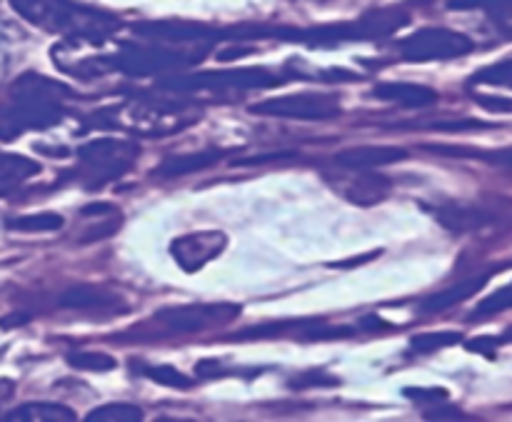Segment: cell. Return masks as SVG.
<instances>
[{
	"label": "cell",
	"mask_w": 512,
	"mask_h": 422,
	"mask_svg": "<svg viewBox=\"0 0 512 422\" xmlns=\"http://www.w3.org/2000/svg\"><path fill=\"white\" fill-rule=\"evenodd\" d=\"M68 95L70 90L63 83L38 73L20 75L13 83V105L0 113V140L10 143L25 130H45L60 123L65 115L60 100Z\"/></svg>",
	"instance_id": "obj_1"
},
{
	"label": "cell",
	"mask_w": 512,
	"mask_h": 422,
	"mask_svg": "<svg viewBox=\"0 0 512 422\" xmlns=\"http://www.w3.org/2000/svg\"><path fill=\"white\" fill-rule=\"evenodd\" d=\"M10 3L25 20L45 30H73V33L98 38L108 33L113 25L108 15L83 10L68 0H10Z\"/></svg>",
	"instance_id": "obj_2"
},
{
	"label": "cell",
	"mask_w": 512,
	"mask_h": 422,
	"mask_svg": "<svg viewBox=\"0 0 512 422\" xmlns=\"http://www.w3.org/2000/svg\"><path fill=\"white\" fill-rule=\"evenodd\" d=\"M75 155L80 160L78 178L83 180L88 190H98L100 185L110 183V180L123 178L138 160L140 148L138 143H130V140L100 138L93 143H85Z\"/></svg>",
	"instance_id": "obj_3"
},
{
	"label": "cell",
	"mask_w": 512,
	"mask_h": 422,
	"mask_svg": "<svg viewBox=\"0 0 512 422\" xmlns=\"http://www.w3.org/2000/svg\"><path fill=\"white\" fill-rule=\"evenodd\" d=\"M240 315V305L215 303V305H180V308H163L150 318L158 325L160 335H195L215 328V325L233 323Z\"/></svg>",
	"instance_id": "obj_4"
},
{
	"label": "cell",
	"mask_w": 512,
	"mask_h": 422,
	"mask_svg": "<svg viewBox=\"0 0 512 422\" xmlns=\"http://www.w3.org/2000/svg\"><path fill=\"white\" fill-rule=\"evenodd\" d=\"M253 115L265 118H290V120H330L340 115V103L328 93H295L280 98L260 100L250 105Z\"/></svg>",
	"instance_id": "obj_5"
},
{
	"label": "cell",
	"mask_w": 512,
	"mask_h": 422,
	"mask_svg": "<svg viewBox=\"0 0 512 422\" xmlns=\"http://www.w3.org/2000/svg\"><path fill=\"white\" fill-rule=\"evenodd\" d=\"M473 40L463 33L445 28H425L413 33L400 50L413 63H425V60H453L473 53Z\"/></svg>",
	"instance_id": "obj_6"
},
{
	"label": "cell",
	"mask_w": 512,
	"mask_h": 422,
	"mask_svg": "<svg viewBox=\"0 0 512 422\" xmlns=\"http://www.w3.org/2000/svg\"><path fill=\"white\" fill-rule=\"evenodd\" d=\"M280 83L273 73L263 68L255 70H220V73H198L183 75V78L163 80L160 88L165 90H250L268 88Z\"/></svg>",
	"instance_id": "obj_7"
},
{
	"label": "cell",
	"mask_w": 512,
	"mask_h": 422,
	"mask_svg": "<svg viewBox=\"0 0 512 422\" xmlns=\"http://www.w3.org/2000/svg\"><path fill=\"white\" fill-rule=\"evenodd\" d=\"M435 218L450 233H473L490 225H512V200L500 198L493 205H445Z\"/></svg>",
	"instance_id": "obj_8"
},
{
	"label": "cell",
	"mask_w": 512,
	"mask_h": 422,
	"mask_svg": "<svg viewBox=\"0 0 512 422\" xmlns=\"http://www.w3.org/2000/svg\"><path fill=\"white\" fill-rule=\"evenodd\" d=\"M203 55V50L200 53H168L163 48H128L118 58L108 60V70H123L128 75H153L163 73V70L193 65L203 60Z\"/></svg>",
	"instance_id": "obj_9"
},
{
	"label": "cell",
	"mask_w": 512,
	"mask_h": 422,
	"mask_svg": "<svg viewBox=\"0 0 512 422\" xmlns=\"http://www.w3.org/2000/svg\"><path fill=\"white\" fill-rule=\"evenodd\" d=\"M225 248H228V235L220 230H198L175 238L170 243V255L183 273H198L210 260L220 258Z\"/></svg>",
	"instance_id": "obj_10"
},
{
	"label": "cell",
	"mask_w": 512,
	"mask_h": 422,
	"mask_svg": "<svg viewBox=\"0 0 512 422\" xmlns=\"http://www.w3.org/2000/svg\"><path fill=\"white\" fill-rule=\"evenodd\" d=\"M58 303L68 310H105L108 315L113 313H130L128 305L110 290L98 288V285H73L58 298Z\"/></svg>",
	"instance_id": "obj_11"
},
{
	"label": "cell",
	"mask_w": 512,
	"mask_h": 422,
	"mask_svg": "<svg viewBox=\"0 0 512 422\" xmlns=\"http://www.w3.org/2000/svg\"><path fill=\"white\" fill-rule=\"evenodd\" d=\"M408 158V150L393 148V145H358V148H345L335 155V163L345 170H370L383 168V165L400 163Z\"/></svg>",
	"instance_id": "obj_12"
},
{
	"label": "cell",
	"mask_w": 512,
	"mask_h": 422,
	"mask_svg": "<svg viewBox=\"0 0 512 422\" xmlns=\"http://www.w3.org/2000/svg\"><path fill=\"white\" fill-rule=\"evenodd\" d=\"M373 95L378 100L405 105V108H428V105L438 103V93L433 88L415 83H380L375 85Z\"/></svg>",
	"instance_id": "obj_13"
},
{
	"label": "cell",
	"mask_w": 512,
	"mask_h": 422,
	"mask_svg": "<svg viewBox=\"0 0 512 422\" xmlns=\"http://www.w3.org/2000/svg\"><path fill=\"white\" fill-rule=\"evenodd\" d=\"M390 190H393V180H390L388 175L363 170V175L348 185L345 198H348L350 203L358 205V208H370V205L383 203L390 195Z\"/></svg>",
	"instance_id": "obj_14"
},
{
	"label": "cell",
	"mask_w": 512,
	"mask_h": 422,
	"mask_svg": "<svg viewBox=\"0 0 512 422\" xmlns=\"http://www.w3.org/2000/svg\"><path fill=\"white\" fill-rule=\"evenodd\" d=\"M220 160H223V153L215 148H208V150H198V153H185V155L165 158L155 173H158L160 178H183V175L200 173V170L205 168H213V165L220 163Z\"/></svg>",
	"instance_id": "obj_15"
},
{
	"label": "cell",
	"mask_w": 512,
	"mask_h": 422,
	"mask_svg": "<svg viewBox=\"0 0 512 422\" xmlns=\"http://www.w3.org/2000/svg\"><path fill=\"white\" fill-rule=\"evenodd\" d=\"M490 275L493 273L478 275V278H470V280H465V283H458V285H453V288H445V290H440V293L430 295V298L423 303V313H428V315L443 313V310L465 303V300H470L475 293H478V290H483L485 285H488Z\"/></svg>",
	"instance_id": "obj_16"
},
{
	"label": "cell",
	"mask_w": 512,
	"mask_h": 422,
	"mask_svg": "<svg viewBox=\"0 0 512 422\" xmlns=\"http://www.w3.org/2000/svg\"><path fill=\"white\" fill-rule=\"evenodd\" d=\"M40 173V165L25 155L0 153V198Z\"/></svg>",
	"instance_id": "obj_17"
},
{
	"label": "cell",
	"mask_w": 512,
	"mask_h": 422,
	"mask_svg": "<svg viewBox=\"0 0 512 422\" xmlns=\"http://www.w3.org/2000/svg\"><path fill=\"white\" fill-rule=\"evenodd\" d=\"M8 420L28 422H73L75 413L60 403H25L8 413Z\"/></svg>",
	"instance_id": "obj_18"
},
{
	"label": "cell",
	"mask_w": 512,
	"mask_h": 422,
	"mask_svg": "<svg viewBox=\"0 0 512 422\" xmlns=\"http://www.w3.org/2000/svg\"><path fill=\"white\" fill-rule=\"evenodd\" d=\"M63 225L65 218L58 213H30L8 220V228L18 230V233H53V230H60Z\"/></svg>",
	"instance_id": "obj_19"
},
{
	"label": "cell",
	"mask_w": 512,
	"mask_h": 422,
	"mask_svg": "<svg viewBox=\"0 0 512 422\" xmlns=\"http://www.w3.org/2000/svg\"><path fill=\"white\" fill-rule=\"evenodd\" d=\"M310 320H280V323H265V325H253V328H245L240 333H235V340H263V338H280L285 333H303V328Z\"/></svg>",
	"instance_id": "obj_20"
},
{
	"label": "cell",
	"mask_w": 512,
	"mask_h": 422,
	"mask_svg": "<svg viewBox=\"0 0 512 422\" xmlns=\"http://www.w3.org/2000/svg\"><path fill=\"white\" fill-rule=\"evenodd\" d=\"M68 365L85 373H110L118 368V360L108 353H95V350H80V353L68 355Z\"/></svg>",
	"instance_id": "obj_21"
},
{
	"label": "cell",
	"mask_w": 512,
	"mask_h": 422,
	"mask_svg": "<svg viewBox=\"0 0 512 422\" xmlns=\"http://www.w3.org/2000/svg\"><path fill=\"white\" fill-rule=\"evenodd\" d=\"M463 343V335L455 330H438V333H420L410 340V348L415 353H435V350L453 348V345Z\"/></svg>",
	"instance_id": "obj_22"
},
{
	"label": "cell",
	"mask_w": 512,
	"mask_h": 422,
	"mask_svg": "<svg viewBox=\"0 0 512 422\" xmlns=\"http://www.w3.org/2000/svg\"><path fill=\"white\" fill-rule=\"evenodd\" d=\"M88 420L90 422H138L143 420V410H140L138 405L113 403L88 413Z\"/></svg>",
	"instance_id": "obj_23"
},
{
	"label": "cell",
	"mask_w": 512,
	"mask_h": 422,
	"mask_svg": "<svg viewBox=\"0 0 512 422\" xmlns=\"http://www.w3.org/2000/svg\"><path fill=\"white\" fill-rule=\"evenodd\" d=\"M143 375L145 378L153 380V383L165 385V388H173V390L193 388V380H190L185 373H180L178 368H173V365H155V368H143Z\"/></svg>",
	"instance_id": "obj_24"
},
{
	"label": "cell",
	"mask_w": 512,
	"mask_h": 422,
	"mask_svg": "<svg viewBox=\"0 0 512 422\" xmlns=\"http://www.w3.org/2000/svg\"><path fill=\"white\" fill-rule=\"evenodd\" d=\"M508 308H512V285H508V288H503V290H498V293H493L490 298H485L483 303L478 305V310L470 315V320L490 318V315H498V313H503V310H508Z\"/></svg>",
	"instance_id": "obj_25"
},
{
	"label": "cell",
	"mask_w": 512,
	"mask_h": 422,
	"mask_svg": "<svg viewBox=\"0 0 512 422\" xmlns=\"http://www.w3.org/2000/svg\"><path fill=\"white\" fill-rule=\"evenodd\" d=\"M450 10H475L485 8L495 15H505L512 18V0H450Z\"/></svg>",
	"instance_id": "obj_26"
},
{
	"label": "cell",
	"mask_w": 512,
	"mask_h": 422,
	"mask_svg": "<svg viewBox=\"0 0 512 422\" xmlns=\"http://www.w3.org/2000/svg\"><path fill=\"white\" fill-rule=\"evenodd\" d=\"M338 385L335 375L323 373V370H308V373H300L290 380V388L293 390H310V388H333Z\"/></svg>",
	"instance_id": "obj_27"
},
{
	"label": "cell",
	"mask_w": 512,
	"mask_h": 422,
	"mask_svg": "<svg viewBox=\"0 0 512 422\" xmlns=\"http://www.w3.org/2000/svg\"><path fill=\"white\" fill-rule=\"evenodd\" d=\"M405 398L415 400V403H438V400H448V390L445 388H405Z\"/></svg>",
	"instance_id": "obj_28"
},
{
	"label": "cell",
	"mask_w": 512,
	"mask_h": 422,
	"mask_svg": "<svg viewBox=\"0 0 512 422\" xmlns=\"http://www.w3.org/2000/svg\"><path fill=\"white\" fill-rule=\"evenodd\" d=\"M503 343H505L503 335H500V338H493V335H483V338L468 340V343H465V348H468L470 353H480V355H488V358H493L495 350H498Z\"/></svg>",
	"instance_id": "obj_29"
},
{
	"label": "cell",
	"mask_w": 512,
	"mask_h": 422,
	"mask_svg": "<svg viewBox=\"0 0 512 422\" xmlns=\"http://www.w3.org/2000/svg\"><path fill=\"white\" fill-rule=\"evenodd\" d=\"M475 100L485 110H493V113H512V98H503V95H475Z\"/></svg>",
	"instance_id": "obj_30"
},
{
	"label": "cell",
	"mask_w": 512,
	"mask_h": 422,
	"mask_svg": "<svg viewBox=\"0 0 512 422\" xmlns=\"http://www.w3.org/2000/svg\"><path fill=\"white\" fill-rule=\"evenodd\" d=\"M195 375H198V378H223V375L228 373L220 370V363H215V360H200V363L195 365Z\"/></svg>",
	"instance_id": "obj_31"
},
{
	"label": "cell",
	"mask_w": 512,
	"mask_h": 422,
	"mask_svg": "<svg viewBox=\"0 0 512 422\" xmlns=\"http://www.w3.org/2000/svg\"><path fill=\"white\" fill-rule=\"evenodd\" d=\"M425 418H428V420H463L465 413H463V410L453 408V405H448V408L430 410V413H425Z\"/></svg>",
	"instance_id": "obj_32"
},
{
	"label": "cell",
	"mask_w": 512,
	"mask_h": 422,
	"mask_svg": "<svg viewBox=\"0 0 512 422\" xmlns=\"http://www.w3.org/2000/svg\"><path fill=\"white\" fill-rule=\"evenodd\" d=\"M360 328L368 330V333H375V330H385V333H390V330H393L395 325L385 323V320L378 318V315H365V318L360 320Z\"/></svg>",
	"instance_id": "obj_33"
},
{
	"label": "cell",
	"mask_w": 512,
	"mask_h": 422,
	"mask_svg": "<svg viewBox=\"0 0 512 422\" xmlns=\"http://www.w3.org/2000/svg\"><path fill=\"white\" fill-rule=\"evenodd\" d=\"M295 158V153H270V155H260V158H248V160H238V165H260V163H278V160H290Z\"/></svg>",
	"instance_id": "obj_34"
},
{
	"label": "cell",
	"mask_w": 512,
	"mask_h": 422,
	"mask_svg": "<svg viewBox=\"0 0 512 422\" xmlns=\"http://www.w3.org/2000/svg\"><path fill=\"white\" fill-rule=\"evenodd\" d=\"M380 253H368V255H360V258H350V260H340V263H333V268H355V265H363L368 260H375Z\"/></svg>",
	"instance_id": "obj_35"
},
{
	"label": "cell",
	"mask_w": 512,
	"mask_h": 422,
	"mask_svg": "<svg viewBox=\"0 0 512 422\" xmlns=\"http://www.w3.org/2000/svg\"><path fill=\"white\" fill-rule=\"evenodd\" d=\"M83 215H105V213H115V205L110 203H95V205H85L83 210H80Z\"/></svg>",
	"instance_id": "obj_36"
},
{
	"label": "cell",
	"mask_w": 512,
	"mask_h": 422,
	"mask_svg": "<svg viewBox=\"0 0 512 422\" xmlns=\"http://www.w3.org/2000/svg\"><path fill=\"white\" fill-rule=\"evenodd\" d=\"M28 315H23V313H13V315H8V318H3L0 320V328L3 330H10V328H18V325H23V323H28Z\"/></svg>",
	"instance_id": "obj_37"
},
{
	"label": "cell",
	"mask_w": 512,
	"mask_h": 422,
	"mask_svg": "<svg viewBox=\"0 0 512 422\" xmlns=\"http://www.w3.org/2000/svg\"><path fill=\"white\" fill-rule=\"evenodd\" d=\"M13 393H15L13 380H0V408H3L10 398H13Z\"/></svg>",
	"instance_id": "obj_38"
}]
</instances>
